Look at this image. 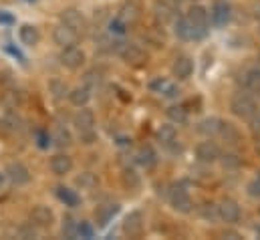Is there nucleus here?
I'll return each mask as SVG.
<instances>
[{
    "instance_id": "nucleus-1",
    "label": "nucleus",
    "mask_w": 260,
    "mask_h": 240,
    "mask_svg": "<svg viewBox=\"0 0 260 240\" xmlns=\"http://www.w3.org/2000/svg\"><path fill=\"white\" fill-rule=\"evenodd\" d=\"M73 127L77 131V137L81 139V143L91 145L97 141V129H95V115L91 109L79 107V111L73 115Z\"/></svg>"
},
{
    "instance_id": "nucleus-2",
    "label": "nucleus",
    "mask_w": 260,
    "mask_h": 240,
    "mask_svg": "<svg viewBox=\"0 0 260 240\" xmlns=\"http://www.w3.org/2000/svg\"><path fill=\"white\" fill-rule=\"evenodd\" d=\"M258 111V103L248 91H238L230 99V113L242 121H248Z\"/></svg>"
},
{
    "instance_id": "nucleus-3",
    "label": "nucleus",
    "mask_w": 260,
    "mask_h": 240,
    "mask_svg": "<svg viewBox=\"0 0 260 240\" xmlns=\"http://www.w3.org/2000/svg\"><path fill=\"white\" fill-rule=\"evenodd\" d=\"M168 202L180 214H188L194 208V202H192V198H190V194H188V190L184 186H174L168 192Z\"/></svg>"
},
{
    "instance_id": "nucleus-4",
    "label": "nucleus",
    "mask_w": 260,
    "mask_h": 240,
    "mask_svg": "<svg viewBox=\"0 0 260 240\" xmlns=\"http://www.w3.org/2000/svg\"><path fill=\"white\" fill-rule=\"evenodd\" d=\"M117 55L121 57V61L129 67H143L147 63V53L137 45V43H121Z\"/></svg>"
},
{
    "instance_id": "nucleus-5",
    "label": "nucleus",
    "mask_w": 260,
    "mask_h": 240,
    "mask_svg": "<svg viewBox=\"0 0 260 240\" xmlns=\"http://www.w3.org/2000/svg\"><path fill=\"white\" fill-rule=\"evenodd\" d=\"M220 147L216 145V141H212L210 137L206 139V141H200L198 145H196V160L200 162V164H204V166H212V164H216L218 160H220Z\"/></svg>"
},
{
    "instance_id": "nucleus-6",
    "label": "nucleus",
    "mask_w": 260,
    "mask_h": 240,
    "mask_svg": "<svg viewBox=\"0 0 260 240\" xmlns=\"http://www.w3.org/2000/svg\"><path fill=\"white\" fill-rule=\"evenodd\" d=\"M186 18H188V22L194 26L202 37H206L208 22H210V12H208L206 6H202V4H192V6L188 8V12H186Z\"/></svg>"
},
{
    "instance_id": "nucleus-7",
    "label": "nucleus",
    "mask_w": 260,
    "mask_h": 240,
    "mask_svg": "<svg viewBox=\"0 0 260 240\" xmlns=\"http://www.w3.org/2000/svg\"><path fill=\"white\" fill-rule=\"evenodd\" d=\"M153 16L161 26L174 24L178 18V6L170 0H155L153 2Z\"/></svg>"
},
{
    "instance_id": "nucleus-8",
    "label": "nucleus",
    "mask_w": 260,
    "mask_h": 240,
    "mask_svg": "<svg viewBox=\"0 0 260 240\" xmlns=\"http://www.w3.org/2000/svg\"><path fill=\"white\" fill-rule=\"evenodd\" d=\"M59 18H61L63 24L71 26V28H73L75 33H79V35H85L87 28H89V22H87L85 14H83L81 10H77V8H65V10L59 14Z\"/></svg>"
},
{
    "instance_id": "nucleus-9",
    "label": "nucleus",
    "mask_w": 260,
    "mask_h": 240,
    "mask_svg": "<svg viewBox=\"0 0 260 240\" xmlns=\"http://www.w3.org/2000/svg\"><path fill=\"white\" fill-rule=\"evenodd\" d=\"M61 65L69 69V71H77V69H81L83 65H85V61H87V55H85V51L83 49H79L77 45H73V47H65V49H61Z\"/></svg>"
},
{
    "instance_id": "nucleus-10",
    "label": "nucleus",
    "mask_w": 260,
    "mask_h": 240,
    "mask_svg": "<svg viewBox=\"0 0 260 240\" xmlns=\"http://www.w3.org/2000/svg\"><path fill=\"white\" fill-rule=\"evenodd\" d=\"M4 174H6V180L10 182L12 186H16V188H22V186H26L30 182V172L22 162H10L6 166Z\"/></svg>"
},
{
    "instance_id": "nucleus-11",
    "label": "nucleus",
    "mask_w": 260,
    "mask_h": 240,
    "mask_svg": "<svg viewBox=\"0 0 260 240\" xmlns=\"http://www.w3.org/2000/svg\"><path fill=\"white\" fill-rule=\"evenodd\" d=\"M232 18V6L228 0H214L210 8V20L214 26H226Z\"/></svg>"
},
{
    "instance_id": "nucleus-12",
    "label": "nucleus",
    "mask_w": 260,
    "mask_h": 240,
    "mask_svg": "<svg viewBox=\"0 0 260 240\" xmlns=\"http://www.w3.org/2000/svg\"><path fill=\"white\" fill-rule=\"evenodd\" d=\"M143 226H145V218H143V214H141L139 210H133V212H129V214L123 218L121 230H123V234H125V236H129V238H137V236H141Z\"/></svg>"
},
{
    "instance_id": "nucleus-13",
    "label": "nucleus",
    "mask_w": 260,
    "mask_h": 240,
    "mask_svg": "<svg viewBox=\"0 0 260 240\" xmlns=\"http://www.w3.org/2000/svg\"><path fill=\"white\" fill-rule=\"evenodd\" d=\"M218 216L226 224H236L240 220V204L232 198H224L218 204Z\"/></svg>"
},
{
    "instance_id": "nucleus-14",
    "label": "nucleus",
    "mask_w": 260,
    "mask_h": 240,
    "mask_svg": "<svg viewBox=\"0 0 260 240\" xmlns=\"http://www.w3.org/2000/svg\"><path fill=\"white\" fill-rule=\"evenodd\" d=\"M30 222L37 228H51L55 224V212H53V208H49L45 204H37L30 210Z\"/></svg>"
},
{
    "instance_id": "nucleus-15",
    "label": "nucleus",
    "mask_w": 260,
    "mask_h": 240,
    "mask_svg": "<svg viewBox=\"0 0 260 240\" xmlns=\"http://www.w3.org/2000/svg\"><path fill=\"white\" fill-rule=\"evenodd\" d=\"M79 39H81V35H79V33H75L71 26H67V24H63V22H61L59 26H55V28H53V41H55V45H59L61 49L77 45V43H79Z\"/></svg>"
},
{
    "instance_id": "nucleus-16",
    "label": "nucleus",
    "mask_w": 260,
    "mask_h": 240,
    "mask_svg": "<svg viewBox=\"0 0 260 240\" xmlns=\"http://www.w3.org/2000/svg\"><path fill=\"white\" fill-rule=\"evenodd\" d=\"M174 33H176V37H178L180 41H200V39H204L194 26L188 22L186 16H178V18H176V22H174Z\"/></svg>"
},
{
    "instance_id": "nucleus-17",
    "label": "nucleus",
    "mask_w": 260,
    "mask_h": 240,
    "mask_svg": "<svg viewBox=\"0 0 260 240\" xmlns=\"http://www.w3.org/2000/svg\"><path fill=\"white\" fill-rule=\"evenodd\" d=\"M127 26L135 24L139 18H141V4L137 0H125L119 8V14H117Z\"/></svg>"
},
{
    "instance_id": "nucleus-18",
    "label": "nucleus",
    "mask_w": 260,
    "mask_h": 240,
    "mask_svg": "<svg viewBox=\"0 0 260 240\" xmlns=\"http://www.w3.org/2000/svg\"><path fill=\"white\" fill-rule=\"evenodd\" d=\"M172 73H174V77H178L182 81L184 79H190L192 73H194V61H192V57H188V55L176 57L174 65H172Z\"/></svg>"
},
{
    "instance_id": "nucleus-19",
    "label": "nucleus",
    "mask_w": 260,
    "mask_h": 240,
    "mask_svg": "<svg viewBox=\"0 0 260 240\" xmlns=\"http://www.w3.org/2000/svg\"><path fill=\"white\" fill-rule=\"evenodd\" d=\"M49 168L55 176H67L73 170V158L67 154H55L49 162Z\"/></svg>"
},
{
    "instance_id": "nucleus-20",
    "label": "nucleus",
    "mask_w": 260,
    "mask_h": 240,
    "mask_svg": "<svg viewBox=\"0 0 260 240\" xmlns=\"http://www.w3.org/2000/svg\"><path fill=\"white\" fill-rule=\"evenodd\" d=\"M218 137L222 141H226L228 145H238L240 143V131L234 123L230 121H220V127H218Z\"/></svg>"
},
{
    "instance_id": "nucleus-21",
    "label": "nucleus",
    "mask_w": 260,
    "mask_h": 240,
    "mask_svg": "<svg viewBox=\"0 0 260 240\" xmlns=\"http://www.w3.org/2000/svg\"><path fill=\"white\" fill-rule=\"evenodd\" d=\"M242 89L248 93H260V63L242 75Z\"/></svg>"
},
{
    "instance_id": "nucleus-22",
    "label": "nucleus",
    "mask_w": 260,
    "mask_h": 240,
    "mask_svg": "<svg viewBox=\"0 0 260 240\" xmlns=\"http://www.w3.org/2000/svg\"><path fill=\"white\" fill-rule=\"evenodd\" d=\"M155 139H157V143H159V145L170 147V145L178 143V141H176V139H178V131H176V127H174L172 123L159 125V127H157V131H155Z\"/></svg>"
},
{
    "instance_id": "nucleus-23",
    "label": "nucleus",
    "mask_w": 260,
    "mask_h": 240,
    "mask_svg": "<svg viewBox=\"0 0 260 240\" xmlns=\"http://www.w3.org/2000/svg\"><path fill=\"white\" fill-rule=\"evenodd\" d=\"M18 39H20V43L24 47H35L41 41V33H39V28L35 24H22L18 28Z\"/></svg>"
},
{
    "instance_id": "nucleus-24",
    "label": "nucleus",
    "mask_w": 260,
    "mask_h": 240,
    "mask_svg": "<svg viewBox=\"0 0 260 240\" xmlns=\"http://www.w3.org/2000/svg\"><path fill=\"white\" fill-rule=\"evenodd\" d=\"M119 210H121V206H119V204H105V206L97 208V210H95L97 224H99V226H107V224H109V222L119 214Z\"/></svg>"
},
{
    "instance_id": "nucleus-25",
    "label": "nucleus",
    "mask_w": 260,
    "mask_h": 240,
    "mask_svg": "<svg viewBox=\"0 0 260 240\" xmlns=\"http://www.w3.org/2000/svg\"><path fill=\"white\" fill-rule=\"evenodd\" d=\"M67 97H69V101H71L75 107H87V103L91 101V89H89L87 85L75 87V89L69 91Z\"/></svg>"
},
{
    "instance_id": "nucleus-26",
    "label": "nucleus",
    "mask_w": 260,
    "mask_h": 240,
    "mask_svg": "<svg viewBox=\"0 0 260 240\" xmlns=\"http://www.w3.org/2000/svg\"><path fill=\"white\" fill-rule=\"evenodd\" d=\"M0 103L6 107V109H18L20 103H22V93L14 87H6L2 91V97H0Z\"/></svg>"
},
{
    "instance_id": "nucleus-27",
    "label": "nucleus",
    "mask_w": 260,
    "mask_h": 240,
    "mask_svg": "<svg viewBox=\"0 0 260 240\" xmlns=\"http://www.w3.org/2000/svg\"><path fill=\"white\" fill-rule=\"evenodd\" d=\"M55 194H57V198H59V200L65 204L67 208H77V206H79V202H81L79 194H77L75 190L67 188V186H57Z\"/></svg>"
},
{
    "instance_id": "nucleus-28",
    "label": "nucleus",
    "mask_w": 260,
    "mask_h": 240,
    "mask_svg": "<svg viewBox=\"0 0 260 240\" xmlns=\"http://www.w3.org/2000/svg\"><path fill=\"white\" fill-rule=\"evenodd\" d=\"M155 162H157V154L153 152V147L143 145V147L137 152V164H139V166H143L145 170H147V168H153V166H155Z\"/></svg>"
},
{
    "instance_id": "nucleus-29",
    "label": "nucleus",
    "mask_w": 260,
    "mask_h": 240,
    "mask_svg": "<svg viewBox=\"0 0 260 240\" xmlns=\"http://www.w3.org/2000/svg\"><path fill=\"white\" fill-rule=\"evenodd\" d=\"M166 115H168V119L172 121V123H176V125L188 123V109L184 105H170L166 109Z\"/></svg>"
},
{
    "instance_id": "nucleus-30",
    "label": "nucleus",
    "mask_w": 260,
    "mask_h": 240,
    "mask_svg": "<svg viewBox=\"0 0 260 240\" xmlns=\"http://www.w3.org/2000/svg\"><path fill=\"white\" fill-rule=\"evenodd\" d=\"M220 121L218 117H206L198 123V131L204 135V137H214L218 135V127H220Z\"/></svg>"
},
{
    "instance_id": "nucleus-31",
    "label": "nucleus",
    "mask_w": 260,
    "mask_h": 240,
    "mask_svg": "<svg viewBox=\"0 0 260 240\" xmlns=\"http://www.w3.org/2000/svg\"><path fill=\"white\" fill-rule=\"evenodd\" d=\"M200 218L206 220V222H210V224L218 222V220H220V216H218V204H214V202L202 204V206H200Z\"/></svg>"
},
{
    "instance_id": "nucleus-32",
    "label": "nucleus",
    "mask_w": 260,
    "mask_h": 240,
    "mask_svg": "<svg viewBox=\"0 0 260 240\" xmlns=\"http://www.w3.org/2000/svg\"><path fill=\"white\" fill-rule=\"evenodd\" d=\"M121 180H123V186H125L127 190H139V188H141V176H139L135 170H131V168H125V170H123Z\"/></svg>"
},
{
    "instance_id": "nucleus-33",
    "label": "nucleus",
    "mask_w": 260,
    "mask_h": 240,
    "mask_svg": "<svg viewBox=\"0 0 260 240\" xmlns=\"http://www.w3.org/2000/svg\"><path fill=\"white\" fill-rule=\"evenodd\" d=\"M143 39H145L149 45L157 47V49L166 45V39H164V33H161V28H147V31L143 33Z\"/></svg>"
},
{
    "instance_id": "nucleus-34",
    "label": "nucleus",
    "mask_w": 260,
    "mask_h": 240,
    "mask_svg": "<svg viewBox=\"0 0 260 240\" xmlns=\"http://www.w3.org/2000/svg\"><path fill=\"white\" fill-rule=\"evenodd\" d=\"M51 139H53V143H55L57 147H67V145H71V133L67 131L63 125H59V127L53 131Z\"/></svg>"
},
{
    "instance_id": "nucleus-35",
    "label": "nucleus",
    "mask_w": 260,
    "mask_h": 240,
    "mask_svg": "<svg viewBox=\"0 0 260 240\" xmlns=\"http://www.w3.org/2000/svg\"><path fill=\"white\" fill-rule=\"evenodd\" d=\"M218 162H222V166H224L226 170H238L240 164H242V160H240L238 154H234V152L220 154V160H218Z\"/></svg>"
},
{
    "instance_id": "nucleus-36",
    "label": "nucleus",
    "mask_w": 260,
    "mask_h": 240,
    "mask_svg": "<svg viewBox=\"0 0 260 240\" xmlns=\"http://www.w3.org/2000/svg\"><path fill=\"white\" fill-rule=\"evenodd\" d=\"M77 228H79V222L71 214L63 218V234L67 238H77Z\"/></svg>"
},
{
    "instance_id": "nucleus-37",
    "label": "nucleus",
    "mask_w": 260,
    "mask_h": 240,
    "mask_svg": "<svg viewBox=\"0 0 260 240\" xmlns=\"http://www.w3.org/2000/svg\"><path fill=\"white\" fill-rule=\"evenodd\" d=\"M49 89H51L53 97H57V99H61V97L69 95V87H67L63 81H59V79H53V81L49 83Z\"/></svg>"
},
{
    "instance_id": "nucleus-38",
    "label": "nucleus",
    "mask_w": 260,
    "mask_h": 240,
    "mask_svg": "<svg viewBox=\"0 0 260 240\" xmlns=\"http://www.w3.org/2000/svg\"><path fill=\"white\" fill-rule=\"evenodd\" d=\"M35 139H37V145H39L41 149H49V147L53 145L51 133H49V131H45V129H39V131L35 133Z\"/></svg>"
},
{
    "instance_id": "nucleus-39",
    "label": "nucleus",
    "mask_w": 260,
    "mask_h": 240,
    "mask_svg": "<svg viewBox=\"0 0 260 240\" xmlns=\"http://www.w3.org/2000/svg\"><path fill=\"white\" fill-rule=\"evenodd\" d=\"M129 26L119 18V16H115L111 22H109V33L111 35H117V37H121V35H125V31H127Z\"/></svg>"
},
{
    "instance_id": "nucleus-40",
    "label": "nucleus",
    "mask_w": 260,
    "mask_h": 240,
    "mask_svg": "<svg viewBox=\"0 0 260 240\" xmlns=\"http://www.w3.org/2000/svg\"><path fill=\"white\" fill-rule=\"evenodd\" d=\"M246 194H248L252 200H260V176H256L254 180L248 182V186H246Z\"/></svg>"
},
{
    "instance_id": "nucleus-41",
    "label": "nucleus",
    "mask_w": 260,
    "mask_h": 240,
    "mask_svg": "<svg viewBox=\"0 0 260 240\" xmlns=\"http://www.w3.org/2000/svg\"><path fill=\"white\" fill-rule=\"evenodd\" d=\"M168 83H170L168 79L155 77L153 81H149V85H147V87H149V91H153V93H159V95H161V93H164V89L168 87Z\"/></svg>"
},
{
    "instance_id": "nucleus-42",
    "label": "nucleus",
    "mask_w": 260,
    "mask_h": 240,
    "mask_svg": "<svg viewBox=\"0 0 260 240\" xmlns=\"http://www.w3.org/2000/svg\"><path fill=\"white\" fill-rule=\"evenodd\" d=\"M77 236H81V238H93L95 236V230H93V226L89 224V222H79V228H77Z\"/></svg>"
},
{
    "instance_id": "nucleus-43",
    "label": "nucleus",
    "mask_w": 260,
    "mask_h": 240,
    "mask_svg": "<svg viewBox=\"0 0 260 240\" xmlns=\"http://www.w3.org/2000/svg\"><path fill=\"white\" fill-rule=\"evenodd\" d=\"M77 184H79L81 188H93V186L97 184V178H95L91 172H85V174H81V176L77 178Z\"/></svg>"
},
{
    "instance_id": "nucleus-44",
    "label": "nucleus",
    "mask_w": 260,
    "mask_h": 240,
    "mask_svg": "<svg viewBox=\"0 0 260 240\" xmlns=\"http://www.w3.org/2000/svg\"><path fill=\"white\" fill-rule=\"evenodd\" d=\"M101 83V73H97V71H87V75H85V85L91 89V87H97Z\"/></svg>"
},
{
    "instance_id": "nucleus-45",
    "label": "nucleus",
    "mask_w": 260,
    "mask_h": 240,
    "mask_svg": "<svg viewBox=\"0 0 260 240\" xmlns=\"http://www.w3.org/2000/svg\"><path fill=\"white\" fill-rule=\"evenodd\" d=\"M248 129H250V133H252L254 137L260 135V111H256V113L248 119Z\"/></svg>"
},
{
    "instance_id": "nucleus-46",
    "label": "nucleus",
    "mask_w": 260,
    "mask_h": 240,
    "mask_svg": "<svg viewBox=\"0 0 260 240\" xmlns=\"http://www.w3.org/2000/svg\"><path fill=\"white\" fill-rule=\"evenodd\" d=\"M18 234H20L22 238H35V236H37L35 224H32V222H28V224H22V226H20V230H18Z\"/></svg>"
},
{
    "instance_id": "nucleus-47",
    "label": "nucleus",
    "mask_w": 260,
    "mask_h": 240,
    "mask_svg": "<svg viewBox=\"0 0 260 240\" xmlns=\"http://www.w3.org/2000/svg\"><path fill=\"white\" fill-rule=\"evenodd\" d=\"M164 97H168V99H176L178 95H180V87L178 85H174V83H168V87L164 89V93H161Z\"/></svg>"
},
{
    "instance_id": "nucleus-48",
    "label": "nucleus",
    "mask_w": 260,
    "mask_h": 240,
    "mask_svg": "<svg viewBox=\"0 0 260 240\" xmlns=\"http://www.w3.org/2000/svg\"><path fill=\"white\" fill-rule=\"evenodd\" d=\"M14 22H16V18H14L12 12H8V10H0V24H4V26H12Z\"/></svg>"
},
{
    "instance_id": "nucleus-49",
    "label": "nucleus",
    "mask_w": 260,
    "mask_h": 240,
    "mask_svg": "<svg viewBox=\"0 0 260 240\" xmlns=\"http://www.w3.org/2000/svg\"><path fill=\"white\" fill-rule=\"evenodd\" d=\"M6 51H8V53H10L12 57H16V59L20 61V63H26V59H24V55H22V53H20L18 49H14L12 45H6Z\"/></svg>"
},
{
    "instance_id": "nucleus-50",
    "label": "nucleus",
    "mask_w": 260,
    "mask_h": 240,
    "mask_svg": "<svg viewBox=\"0 0 260 240\" xmlns=\"http://www.w3.org/2000/svg\"><path fill=\"white\" fill-rule=\"evenodd\" d=\"M4 178H6V174H2V172H0V186L4 184Z\"/></svg>"
},
{
    "instance_id": "nucleus-51",
    "label": "nucleus",
    "mask_w": 260,
    "mask_h": 240,
    "mask_svg": "<svg viewBox=\"0 0 260 240\" xmlns=\"http://www.w3.org/2000/svg\"><path fill=\"white\" fill-rule=\"evenodd\" d=\"M256 149H258V152H260V135H258V137H256Z\"/></svg>"
},
{
    "instance_id": "nucleus-52",
    "label": "nucleus",
    "mask_w": 260,
    "mask_h": 240,
    "mask_svg": "<svg viewBox=\"0 0 260 240\" xmlns=\"http://www.w3.org/2000/svg\"><path fill=\"white\" fill-rule=\"evenodd\" d=\"M170 2H174V4H176V6H178V4H180V2H182V0H170Z\"/></svg>"
},
{
    "instance_id": "nucleus-53",
    "label": "nucleus",
    "mask_w": 260,
    "mask_h": 240,
    "mask_svg": "<svg viewBox=\"0 0 260 240\" xmlns=\"http://www.w3.org/2000/svg\"><path fill=\"white\" fill-rule=\"evenodd\" d=\"M256 63H260V53H258V59H256Z\"/></svg>"
},
{
    "instance_id": "nucleus-54",
    "label": "nucleus",
    "mask_w": 260,
    "mask_h": 240,
    "mask_svg": "<svg viewBox=\"0 0 260 240\" xmlns=\"http://www.w3.org/2000/svg\"><path fill=\"white\" fill-rule=\"evenodd\" d=\"M24 2H35V0H24Z\"/></svg>"
},
{
    "instance_id": "nucleus-55",
    "label": "nucleus",
    "mask_w": 260,
    "mask_h": 240,
    "mask_svg": "<svg viewBox=\"0 0 260 240\" xmlns=\"http://www.w3.org/2000/svg\"><path fill=\"white\" fill-rule=\"evenodd\" d=\"M258 31H260V26H258Z\"/></svg>"
}]
</instances>
